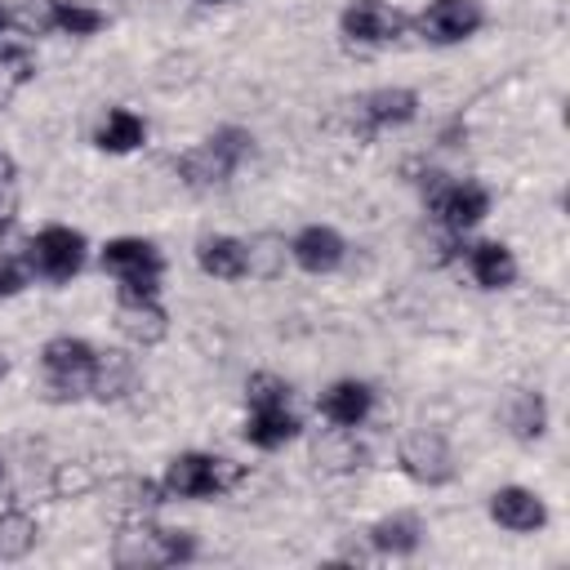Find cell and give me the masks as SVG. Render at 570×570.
I'll list each match as a JSON object with an SVG mask.
<instances>
[{"instance_id":"obj_1","label":"cell","mask_w":570,"mask_h":570,"mask_svg":"<svg viewBox=\"0 0 570 570\" xmlns=\"http://www.w3.org/2000/svg\"><path fill=\"white\" fill-rule=\"evenodd\" d=\"M240 436L254 450H263V454H276L289 441L303 436V419L294 410L289 379H281L272 370H254L245 379V423H240Z\"/></svg>"},{"instance_id":"obj_2","label":"cell","mask_w":570,"mask_h":570,"mask_svg":"<svg viewBox=\"0 0 570 570\" xmlns=\"http://www.w3.org/2000/svg\"><path fill=\"white\" fill-rule=\"evenodd\" d=\"M200 543L191 530L178 525H160L151 512H134L116 525L111 539V561L120 570H169V566H187L196 561Z\"/></svg>"},{"instance_id":"obj_3","label":"cell","mask_w":570,"mask_h":570,"mask_svg":"<svg viewBox=\"0 0 570 570\" xmlns=\"http://www.w3.org/2000/svg\"><path fill=\"white\" fill-rule=\"evenodd\" d=\"M419 196H423V209L432 214V223L445 236H459V240H468V232H476L494 209V191L485 183L450 178L441 169H428L419 178Z\"/></svg>"},{"instance_id":"obj_4","label":"cell","mask_w":570,"mask_h":570,"mask_svg":"<svg viewBox=\"0 0 570 570\" xmlns=\"http://www.w3.org/2000/svg\"><path fill=\"white\" fill-rule=\"evenodd\" d=\"M249 156H254V134L245 125H218L174 160V174L191 191H214V187H227Z\"/></svg>"},{"instance_id":"obj_5","label":"cell","mask_w":570,"mask_h":570,"mask_svg":"<svg viewBox=\"0 0 570 570\" xmlns=\"http://www.w3.org/2000/svg\"><path fill=\"white\" fill-rule=\"evenodd\" d=\"M245 481V468H236L232 459L214 454V450H178L165 472H160V490L165 499L178 503H205V499H223Z\"/></svg>"},{"instance_id":"obj_6","label":"cell","mask_w":570,"mask_h":570,"mask_svg":"<svg viewBox=\"0 0 570 570\" xmlns=\"http://www.w3.org/2000/svg\"><path fill=\"white\" fill-rule=\"evenodd\" d=\"M98 272L116 281V294H160L165 254L147 236H111L98 245Z\"/></svg>"},{"instance_id":"obj_7","label":"cell","mask_w":570,"mask_h":570,"mask_svg":"<svg viewBox=\"0 0 570 570\" xmlns=\"http://www.w3.org/2000/svg\"><path fill=\"white\" fill-rule=\"evenodd\" d=\"M22 263L31 272V281H45V285H71L85 263H89V236L80 227H67V223H45L27 249H22Z\"/></svg>"},{"instance_id":"obj_8","label":"cell","mask_w":570,"mask_h":570,"mask_svg":"<svg viewBox=\"0 0 570 570\" xmlns=\"http://www.w3.org/2000/svg\"><path fill=\"white\" fill-rule=\"evenodd\" d=\"M98 352L89 338L80 334H53L40 343V374L53 401H85L89 396V379L98 365Z\"/></svg>"},{"instance_id":"obj_9","label":"cell","mask_w":570,"mask_h":570,"mask_svg":"<svg viewBox=\"0 0 570 570\" xmlns=\"http://www.w3.org/2000/svg\"><path fill=\"white\" fill-rule=\"evenodd\" d=\"M396 472L419 490H445L459 476V459L445 432L436 428H410L396 441Z\"/></svg>"},{"instance_id":"obj_10","label":"cell","mask_w":570,"mask_h":570,"mask_svg":"<svg viewBox=\"0 0 570 570\" xmlns=\"http://www.w3.org/2000/svg\"><path fill=\"white\" fill-rule=\"evenodd\" d=\"M490 22L481 0H428L419 13H410V31L432 49H454L481 36Z\"/></svg>"},{"instance_id":"obj_11","label":"cell","mask_w":570,"mask_h":570,"mask_svg":"<svg viewBox=\"0 0 570 570\" xmlns=\"http://www.w3.org/2000/svg\"><path fill=\"white\" fill-rule=\"evenodd\" d=\"M419 89L410 85H379V89H365L361 98H352V134L361 142L387 134V129H405L419 120Z\"/></svg>"},{"instance_id":"obj_12","label":"cell","mask_w":570,"mask_h":570,"mask_svg":"<svg viewBox=\"0 0 570 570\" xmlns=\"http://www.w3.org/2000/svg\"><path fill=\"white\" fill-rule=\"evenodd\" d=\"M410 31V13H401L387 0H347L338 9V36L356 49H383L396 45Z\"/></svg>"},{"instance_id":"obj_13","label":"cell","mask_w":570,"mask_h":570,"mask_svg":"<svg viewBox=\"0 0 570 570\" xmlns=\"http://www.w3.org/2000/svg\"><path fill=\"white\" fill-rule=\"evenodd\" d=\"M485 517H490L499 530H508V534H539V530H548V521H552L548 499H543L539 490L521 485V481H508V485L490 490Z\"/></svg>"},{"instance_id":"obj_14","label":"cell","mask_w":570,"mask_h":570,"mask_svg":"<svg viewBox=\"0 0 570 570\" xmlns=\"http://www.w3.org/2000/svg\"><path fill=\"white\" fill-rule=\"evenodd\" d=\"M116 334L138 352L160 347L169 338V307L160 294H116Z\"/></svg>"},{"instance_id":"obj_15","label":"cell","mask_w":570,"mask_h":570,"mask_svg":"<svg viewBox=\"0 0 570 570\" xmlns=\"http://www.w3.org/2000/svg\"><path fill=\"white\" fill-rule=\"evenodd\" d=\"M285 254H289V263H294L298 272H307V276H330V272H338V267L347 263V240H343V232L330 227V223H303V227L285 240Z\"/></svg>"},{"instance_id":"obj_16","label":"cell","mask_w":570,"mask_h":570,"mask_svg":"<svg viewBox=\"0 0 570 570\" xmlns=\"http://www.w3.org/2000/svg\"><path fill=\"white\" fill-rule=\"evenodd\" d=\"M374 405H379L374 383H370V379H356V374L334 379V383L316 396V414H321L330 428H347V432L365 428L370 414H374Z\"/></svg>"},{"instance_id":"obj_17","label":"cell","mask_w":570,"mask_h":570,"mask_svg":"<svg viewBox=\"0 0 570 570\" xmlns=\"http://www.w3.org/2000/svg\"><path fill=\"white\" fill-rule=\"evenodd\" d=\"M463 263H468L476 289H485V294L512 289L517 276H521V263H517V254H512L508 240H476V245H463Z\"/></svg>"},{"instance_id":"obj_18","label":"cell","mask_w":570,"mask_h":570,"mask_svg":"<svg viewBox=\"0 0 570 570\" xmlns=\"http://www.w3.org/2000/svg\"><path fill=\"white\" fill-rule=\"evenodd\" d=\"M196 267L209 276V281H245L249 276V245L245 236H232V232H209L196 240Z\"/></svg>"},{"instance_id":"obj_19","label":"cell","mask_w":570,"mask_h":570,"mask_svg":"<svg viewBox=\"0 0 570 570\" xmlns=\"http://www.w3.org/2000/svg\"><path fill=\"white\" fill-rule=\"evenodd\" d=\"M365 539H370V548H374L379 557L410 561V557H419L428 530H423V521H419L414 512H387V517H379V521L365 525Z\"/></svg>"},{"instance_id":"obj_20","label":"cell","mask_w":570,"mask_h":570,"mask_svg":"<svg viewBox=\"0 0 570 570\" xmlns=\"http://www.w3.org/2000/svg\"><path fill=\"white\" fill-rule=\"evenodd\" d=\"M503 428L517 445H534L548 436L552 428V410H548V396L539 387H517L508 401H503Z\"/></svg>"},{"instance_id":"obj_21","label":"cell","mask_w":570,"mask_h":570,"mask_svg":"<svg viewBox=\"0 0 570 570\" xmlns=\"http://www.w3.org/2000/svg\"><path fill=\"white\" fill-rule=\"evenodd\" d=\"M142 383V370H138V356L111 347V352H98V365H94V379H89V401H125L134 396Z\"/></svg>"},{"instance_id":"obj_22","label":"cell","mask_w":570,"mask_h":570,"mask_svg":"<svg viewBox=\"0 0 570 570\" xmlns=\"http://www.w3.org/2000/svg\"><path fill=\"white\" fill-rule=\"evenodd\" d=\"M147 142V120L134 107H107L98 129H94V147L107 156H129Z\"/></svg>"},{"instance_id":"obj_23","label":"cell","mask_w":570,"mask_h":570,"mask_svg":"<svg viewBox=\"0 0 570 570\" xmlns=\"http://www.w3.org/2000/svg\"><path fill=\"white\" fill-rule=\"evenodd\" d=\"M40 543V521L22 508H0V566L27 561Z\"/></svg>"},{"instance_id":"obj_24","label":"cell","mask_w":570,"mask_h":570,"mask_svg":"<svg viewBox=\"0 0 570 570\" xmlns=\"http://www.w3.org/2000/svg\"><path fill=\"white\" fill-rule=\"evenodd\" d=\"M370 463V450L347 428H330V436L316 445V468L325 472H361Z\"/></svg>"},{"instance_id":"obj_25","label":"cell","mask_w":570,"mask_h":570,"mask_svg":"<svg viewBox=\"0 0 570 570\" xmlns=\"http://www.w3.org/2000/svg\"><path fill=\"white\" fill-rule=\"evenodd\" d=\"M107 27V13L89 0H53V36H71V40H89Z\"/></svg>"},{"instance_id":"obj_26","label":"cell","mask_w":570,"mask_h":570,"mask_svg":"<svg viewBox=\"0 0 570 570\" xmlns=\"http://www.w3.org/2000/svg\"><path fill=\"white\" fill-rule=\"evenodd\" d=\"M27 285H31V272H27L22 254L18 258H0V303L13 298V294H22Z\"/></svg>"},{"instance_id":"obj_27","label":"cell","mask_w":570,"mask_h":570,"mask_svg":"<svg viewBox=\"0 0 570 570\" xmlns=\"http://www.w3.org/2000/svg\"><path fill=\"white\" fill-rule=\"evenodd\" d=\"M18 205H22V191H18V183H4V187H0V232H9V227H13V218H18Z\"/></svg>"},{"instance_id":"obj_28","label":"cell","mask_w":570,"mask_h":570,"mask_svg":"<svg viewBox=\"0 0 570 570\" xmlns=\"http://www.w3.org/2000/svg\"><path fill=\"white\" fill-rule=\"evenodd\" d=\"M18 178H22V174H18L13 151H4V147H0V187H4V183H18Z\"/></svg>"},{"instance_id":"obj_29","label":"cell","mask_w":570,"mask_h":570,"mask_svg":"<svg viewBox=\"0 0 570 570\" xmlns=\"http://www.w3.org/2000/svg\"><path fill=\"white\" fill-rule=\"evenodd\" d=\"M9 31H13V27H9V4H4V0H0V40H4V36H9Z\"/></svg>"},{"instance_id":"obj_30","label":"cell","mask_w":570,"mask_h":570,"mask_svg":"<svg viewBox=\"0 0 570 570\" xmlns=\"http://www.w3.org/2000/svg\"><path fill=\"white\" fill-rule=\"evenodd\" d=\"M9 379V352H0V383Z\"/></svg>"},{"instance_id":"obj_31","label":"cell","mask_w":570,"mask_h":570,"mask_svg":"<svg viewBox=\"0 0 570 570\" xmlns=\"http://www.w3.org/2000/svg\"><path fill=\"white\" fill-rule=\"evenodd\" d=\"M200 4H232V0H200Z\"/></svg>"},{"instance_id":"obj_32","label":"cell","mask_w":570,"mask_h":570,"mask_svg":"<svg viewBox=\"0 0 570 570\" xmlns=\"http://www.w3.org/2000/svg\"><path fill=\"white\" fill-rule=\"evenodd\" d=\"M0 481H4V459H0Z\"/></svg>"}]
</instances>
